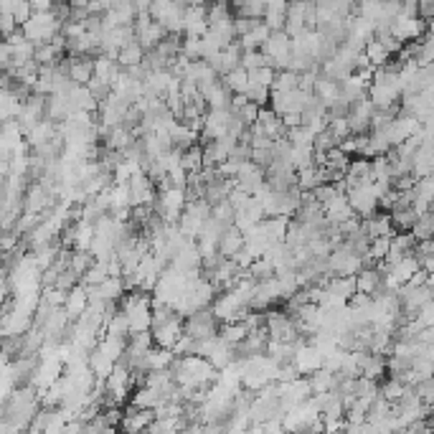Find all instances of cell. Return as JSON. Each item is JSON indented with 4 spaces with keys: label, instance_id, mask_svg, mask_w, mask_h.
Segmentation results:
<instances>
[{
    "label": "cell",
    "instance_id": "1",
    "mask_svg": "<svg viewBox=\"0 0 434 434\" xmlns=\"http://www.w3.org/2000/svg\"><path fill=\"white\" fill-rule=\"evenodd\" d=\"M363 267H366V262H363L348 244H343V247L335 249V252L328 257V269H330L333 277H356Z\"/></svg>",
    "mask_w": 434,
    "mask_h": 434
},
{
    "label": "cell",
    "instance_id": "2",
    "mask_svg": "<svg viewBox=\"0 0 434 434\" xmlns=\"http://www.w3.org/2000/svg\"><path fill=\"white\" fill-rule=\"evenodd\" d=\"M150 333H152V340H155L157 348L173 350L175 343L186 335V323H183L181 315L175 313V315H170L168 320H163V323H152Z\"/></svg>",
    "mask_w": 434,
    "mask_h": 434
},
{
    "label": "cell",
    "instance_id": "3",
    "mask_svg": "<svg viewBox=\"0 0 434 434\" xmlns=\"http://www.w3.org/2000/svg\"><path fill=\"white\" fill-rule=\"evenodd\" d=\"M348 204L353 208L358 218H371L379 208V191H376L374 183L368 186H358V188H350L348 191Z\"/></svg>",
    "mask_w": 434,
    "mask_h": 434
},
{
    "label": "cell",
    "instance_id": "4",
    "mask_svg": "<svg viewBox=\"0 0 434 434\" xmlns=\"http://www.w3.org/2000/svg\"><path fill=\"white\" fill-rule=\"evenodd\" d=\"M297 366V371H300L305 379H310L313 374H318V371H323L326 368V353L318 348L315 343H302L297 345V353H295V361H292Z\"/></svg>",
    "mask_w": 434,
    "mask_h": 434
},
{
    "label": "cell",
    "instance_id": "5",
    "mask_svg": "<svg viewBox=\"0 0 434 434\" xmlns=\"http://www.w3.org/2000/svg\"><path fill=\"white\" fill-rule=\"evenodd\" d=\"M262 51L269 56L277 72H284L289 59H292V38L287 36V30H277V33H272Z\"/></svg>",
    "mask_w": 434,
    "mask_h": 434
},
{
    "label": "cell",
    "instance_id": "6",
    "mask_svg": "<svg viewBox=\"0 0 434 434\" xmlns=\"http://www.w3.org/2000/svg\"><path fill=\"white\" fill-rule=\"evenodd\" d=\"M218 320L216 315L211 313V308L208 310H201V313L191 315V318H186V335L193 338V340H206V338H216L218 335Z\"/></svg>",
    "mask_w": 434,
    "mask_h": 434
},
{
    "label": "cell",
    "instance_id": "7",
    "mask_svg": "<svg viewBox=\"0 0 434 434\" xmlns=\"http://www.w3.org/2000/svg\"><path fill=\"white\" fill-rule=\"evenodd\" d=\"M376 112H379V109L374 107V102H371L368 96H361L358 102L350 104L348 122H350V130H353V135H366V130L371 127V122H374Z\"/></svg>",
    "mask_w": 434,
    "mask_h": 434
},
{
    "label": "cell",
    "instance_id": "8",
    "mask_svg": "<svg viewBox=\"0 0 434 434\" xmlns=\"http://www.w3.org/2000/svg\"><path fill=\"white\" fill-rule=\"evenodd\" d=\"M231 117H234L231 109H216V112H208V115H206V122H204V135H201V140H206V143L223 140L226 135H229Z\"/></svg>",
    "mask_w": 434,
    "mask_h": 434
},
{
    "label": "cell",
    "instance_id": "9",
    "mask_svg": "<svg viewBox=\"0 0 434 434\" xmlns=\"http://www.w3.org/2000/svg\"><path fill=\"white\" fill-rule=\"evenodd\" d=\"M208 30H211V26H208V6L186 3V36L204 38Z\"/></svg>",
    "mask_w": 434,
    "mask_h": 434
},
{
    "label": "cell",
    "instance_id": "10",
    "mask_svg": "<svg viewBox=\"0 0 434 434\" xmlns=\"http://www.w3.org/2000/svg\"><path fill=\"white\" fill-rule=\"evenodd\" d=\"M157 422V414L152 409H130L125 411V419H122V434H143Z\"/></svg>",
    "mask_w": 434,
    "mask_h": 434
},
{
    "label": "cell",
    "instance_id": "11",
    "mask_svg": "<svg viewBox=\"0 0 434 434\" xmlns=\"http://www.w3.org/2000/svg\"><path fill=\"white\" fill-rule=\"evenodd\" d=\"M391 36L399 43H414L424 38V21L422 18H409V16H399L391 23Z\"/></svg>",
    "mask_w": 434,
    "mask_h": 434
},
{
    "label": "cell",
    "instance_id": "12",
    "mask_svg": "<svg viewBox=\"0 0 434 434\" xmlns=\"http://www.w3.org/2000/svg\"><path fill=\"white\" fill-rule=\"evenodd\" d=\"M399 96H404V89L399 84H371L368 87V99L374 102V107L379 112L394 109L399 102Z\"/></svg>",
    "mask_w": 434,
    "mask_h": 434
},
{
    "label": "cell",
    "instance_id": "13",
    "mask_svg": "<svg viewBox=\"0 0 434 434\" xmlns=\"http://www.w3.org/2000/svg\"><path fill=\"white\" fill-rule=\"evenodd\" d=\"M64 61H67V72L74 84L89 87V82L94 79V59L91 56H69Z\"/></svg>",
    "mask_w": 434,
    "mask_h": 434
},
{
    "label": "cell",
    "instance_id": "14",
    "mask_svg": "<svg viewBox=\"0 0 434 434\" xmlns=\"http://www.w3.org/2000/svg\"><path fill=\"white\" fill-rule=\"evenodd\" d=\"M206 104H208V112H216V109H231V99H234V91L223 84V79L213 82L211 87H204L201 89Z\"/></svg>",
    "mask_w": 434,
    "mask_h": 434
},
{
    "label": "cell",
    "instance_id": "15",
    "mask_svg": "<svg viewBox=\"0 0 434 434\" xmlns=\"http://www.w3.org/2000/svg\"><path fill=\"white\" fill-rule=\"evenodd\" d=\"M356 284H358V292L368 297H379L386 292L384 274L379 272V267H363V269L356 274Z\"/></svg>",
    "mask_w": 434,
    "mask_h": 434
},
{
    "label": "cell",
    "instance_id": "16",
    "mask_svg": "<svg viewBox=\"0 0 434 434\" xmlns=\"http://www.w3.org/2000/svg\"><path fill=\"white\" fill-rule=\"evenodd\" d=\"M374 183V165L368 157H353V163L348 168V175H345V186L350 188H358V186H368Z\"/></svg>",
    "mask_w": 434,
    "mask_h": 434
},
{
    "label": "cell",
    "instance_id": "17",
    "mask_svg": "<svg viewBox=\"0 0 434 434\" xmlns=\"http://www.w3.org/2000/svg\"><path fill=\"white\" fill-rule=\"evenodd\" d=\"M363 231H366V236L371 241L374 239H394V221H391V216L389 213H374L371 218H366L363 221Z\"/></svg>",
    "mask_w": 434,
    "mask_h": 434
},
{
    "label": "cell",
    "instance_id": "18",
    "mask_svg": "<svg viewBox=\"0 0 434 434\" xmlns=\"http://www.w3.org/2000/svg\"><path fill=\"white\" fill-rule=\"evenodd\" d=\"M289 223H292V218H287V216L265 218V221H262V231H265L267 241H269V244H284L287 231H289Z\"/></svg>",
    "mask_w": 434,
    "mask_h": 434
},
{
    "label": "cell",
    "instance_id": "19",
    "mask_svg": "<svg viewBox=\"0 0 434 434\" xmlns=\"http://www.w3.org/2000/svg\"><path fill=\"white\" fill-rule=\"evenodd\" d=\"M305 13H308V3H289L287 26H284V30H287L289 38H297L300 33L310 30L308 26H305Z\"/></svg>",
    "mask_w": 434,
    "mask_h": 434
},
{
    "label": "cell",
    "instance_id": "20",
    "mask_svg": "<svg viewBox=\"0 0 434 434\" xmlns=\"http://www.w3.org/2000/svg\"><path fill=\"white\" fill-rule=\"evenodd\" d=\"M241 249H244V234L236 226H226V231L221 236V244H218V254H221L223 260H234Z\"/></svg>",
    "mask_w": 434,
    "mask_h": 434
},
{
    "label": "cell",
    "instance_id": "21",
    "mask_svg": "<svg viewBox=\"0 0 434 434\" xmlns=\"http://www.w3.org/2000/svg\"><path fill=\"white\" fill-rule=\"evenodd\" d=\"M287 11H289V3H284V0H269L267 3L265 23L269 26L272 33L284 30V26H287Z\"/></svg>",
    "mask_w": 434,
    "mask_h": 434
},
{
    "label": "cell",
    "instance_id": "22",
    "mask_svg": "<svg viewBox=\"0 0 434 434\" xmlns=\"http://www.w3.org/2000/svg\"><path fill=\"white\" fill-rule=\"evenodd\" d=\"M64 310H67V315L72 320H79L87 310H89V292H87L84 284H79V287H74L72 292H69V300H67V305H64Z\"/></svg>",
    "mask_w": 434,
    "mask_h": 434
},
{
    "label": "cell",
    "instance_id": "23",
    "mask_svg": "<svg viewBox=\"0 0 434 434\" xmlns=\"http://www.w3.org/2000/svg\"><path fill=\"white\" fill-rule=\"evenodd\" d=\"M315 96H318L320 102L330 109L335 102H340V82L328 79V77H323V74H320L318 84H315Z\"/></svg>",
    "mask_w": 434,
    "mask_h": 434
},
{
    "label": "cell",
    "instance_id": "24",
    "mask_svg": "<svg viewBox=\"0 0 434 434\" xmlns=\"http://www.w3.org/2000/svg\"><path fill=\"white\" fill-rule=\"evenodd\" d=\"M218 338H221L226 345L239 350V345L249 338V328L244 320H239V323H223L221 330H218Z\"/></svg>",
    "mask_w": 434,
    "mask_h": 434
},
{
    "label": "cell",
    "instance_id": "25",
    "mask_svg": "<svg viewBox=\"0 0 434 434\" xmlns=\"http://www.w3.org/2000/svg\"><path fill=\"white\" fill-rule=\"evenodd\" d=\"M389 371V361L384 356H376V353H363V361H361V376L363 379H371V381H379L386 376Z\"/></svg>",
    "mask_w": 434,
    "mask_h": 434
},
{
    "label": "cell",
    "instance_id": "26",
    "mask_svg": "<svg viewBox=\"0 0 434 434\" xmlns=\"http://www.w3.org/2000/svg\"><path fill=\"white\" fill-rule=\"evenodd\" d=\"M269 36H272L269 26L262 21V23L257 26L252 33H247V36L239 38V46L244 48V51H262V48H265V43L269 41Z\"/></svg>",
    "mask_w": 434,
    "mask_h": 434
},
{
    "label": "cell",
    "instance_id": "27",
    "mask_svg": "<svg viewBox=\"0 0 434 434\" xmlns=\"http://www.w3.org/2000/svg\"><path fill=\"white\" fill-rule=\"evenodd\" d=\"M328 292H333V295L343 297V300H353V297L358 295V284H356V277H330L326 284Z\"/></svg>",
    "mask_w": 434,
    "mask_h": 434
},
{
    "label": "cell",
    "instance_id": "28",
    "mask_svg": "<svg viewBox=\"0 0 434 434\" xmlns=\"http://www.w3.org/2000/svg\"><path fill=\"white\" fill-rule=\"evenodd\" d=\"M363 56L371 61V67L381 69V67H386V64H389L391 51L384 46V41H381V38H371V41L366 43V48H363Z\"/></svg>",
    "mask_w": 434,
    "mask_h": 434
},
{
    "label": "cell",
    "instance_id": "29",
    "mask_svg": "<svg viewBox=\"0 0 434 434\" xmlns=\"http://www.w3.org/2000/svg\"><path fill=\"white\" fill-rule=\"evenodd\" d=\"M234 16H239V18H252V21H265L267 3H262V0H244V3H236Z\"/></svg>",
    "mask_w": 434,
    "mask_h": 434
},
{
    "label": "cell",
    "instance_id": "30",
    "mask_svg": "<svg viewBox=\"0 0 434 434\" xmlns=\"http://www.w3.org/2000/svg\"><path fill=\"white\" fill-rule=\"evenodd\" d=\"M145 54H148V51H145V48L140 46L138 41H135V43H130L127 48H122L120 56H117V64H120V69L140 67V64L145 61Z\"/></svg>",
    "mask_w": 434,
    "mask_h": 434
},
{
    "label": "cell",
    "instance_id": "31",
    "mask_svg": "<svg viewBox=\"0 0 434 434\" xmlns=\"http://www.w3.org/2000/svg\"><path fill=\"white\" fill-rule=\"evenodd\" d=\"M409 391H411L409 386L399 379H389L381 384V399H386L389 404H399V401H401Z\"/></svg>",
    "mask_w": 434,
    "mask_h": 434
},
{
    "label": "cell",
    "instance_id": "32",
    "mask_svg": "<svg viewBox=\"0 0 434 434\" xmlns=\"http://www.w3.org/2000/svg\"><path fill=\"white\" fill-rule=\"evenodd\" d=\"M183 170L188 175H196L204 170V145H193V148L183 150Z\"/></svg>",
    "mask_w": 434,
    "mask_h": 434
},
{
    "label": "cell",
    "instance_id": "33",
    "mask_svg": "<svg viewBox=\"0 0 434 434\" xmlns=\"http://www.w3.org/2000/svg\"><path fill=\"white\" fill-rule=\"evenodd\" d=\"M221 79H223V84L229 87L234 94H247L249 91V72L244 67L234 69V72L226 74V77H221Z\"/></svg>",
    "mask_w": 434,
    "mask_h": 434
},
{
    "label": "cell",
    "instance_id": "34",
    "mask_svg": "<svg viewBox=\"0 0 434 434\" xmlns=\"http://www.w3.org/2000/svg\"><path fill=\"white\" fill-rule=\"evenodd\" d=\"M241 67L247 72H257V69H265V67H274L272 59L265 54V51H244L241 56Z\"/></svg>",
    "mask_w": 434,
    "mask_h": 434
},
{
    "label": "cell",
    "instance_id": "35",
    "mask_svg": "<svg viewBox=\"0 0 434 434\" xmlns=\"http://www.w3.org/2000/svg\"><path fill=\"white\" fill-rule=\"evenodd\" d=\"M109 279V272H107V262H96L84 277H82V284L84 287H99Z\"/></svg>",
    "mask_w": 434,
    "mask_h": 434
},
{
    "label": "cell",
    "instance_id": "36",
    "mask_svg": "<svg viewBox=\"0 0 434 434\" xmlns=\"http://www.w3.org/2000/svg\"><path fill=\"white\" fill-rule=\"evenodd\" d=\"M295 89H300V74L289 72V69L277 72V79H274L272 91H295Z\"/></svg>",
    "mask_w": 434,
    "mask_h": 434
},
{
    "label": "cell",
    "instance_id": "37",
    "mask_svg": "<svg viewBox=\"0 0 434 434\" xmlns=\"http://www.w3.org/2000/svg\"><path fill=\"white\" fill-rule=\"evenodd\" d=\"M211 218L213 221H218L221 226H234L236 221V208L229 204V201H221V204H216L211 208Z\"/></svg>",
    "mask_w": 434,
    "mask_h": 434
},
{
    "label": "cell",
    "instance_id": "38",
    "mask_svg": "<svg viewBox=\"0 0 434 434\" xmlns=\"http://www.w3.org/2000/svg\"><path fill=\"white\" fill-rule=\"evenodd\" d=\"M411 236L416 239V244H419V241L434 239V213H427V216L419 218V221H416V226H414V231H411Z\"/></svg>",
    "mask_w": 434,
    "mask_h": 434
},
{
    "label": "cell",
    "instance_id": "39",
    "mask_svg": "<svg viewBox=\"0 0 434 434\" xmlns=\"http://www.w3.org/2000/svg\"><path fill=\"white\" fill-rule=\"evenodd\" d=\"M11 13H13V18H16V23L23 28V26L33 18V6H30L28 0H11Z\"/></svg>",
    "mask_w": 434,
    "mask_h": 434
},
{
    "label": "cell",
    "instance_id": "40",
    "mask_svg": "<svg viewBox=\"0 0 434 434\" xmlns=\"http://www.w3.org/2000/svg\"><path fill=\"white\" fill-rule=\"evenodd\" d=\"M274 79H277V69L274 67H265L257 69V72H249V84L254 87H274Z\"/></svg>",
    "mask_w": 434,
    "mask_h": 434
},
{
    "label": "cell",
    "instance_id": "41",
    "mask_svg": "<svg viewBox=\"0 0 434 434\" xmlns=\"http://www.w3.org/2000/svg\"><path fill=\"white\" fill-rule=\"evenodd\" d=\"M287 140H289V145H295V148H315V135L310 133L305 125L297 127V130H289Z\"/></svg>",
    "mask_w": 434,
    "mask_h": 434
},
{
    "label": "cell",
    "instance_id": "42",
    "mask_svg": "<svg viewBox=\"0 0 434 434\" xmlns=\"http://www.w3.org/2000/svg\"><path fill=\"white\" fill-rule=\"evenodd\" d=\"M41 300L46 302V305H51L54 310H61L67 305L69 292H64V289H59V287H46V289H41Z\"/></svg>",
    "mask_w": 434,
    "mask_h": 434
},
{
    "label": "cell",
    "instance_id": "43",
    "mask_svg": "<svg viewBox=\"0 0 434 434\" xmlns=\"http://www.w3.org/2000/svg\"><path fill=\"white\" fill-rule=\"evenodd\" d=\"M247 96H249V102L260 104V107H267V104H269V99H272V89H269V87H254V84H249Z\"/></svg>",
    "mask_w": 434,
    "mask_h": 434
},
{
    "label": "cell",
    "instance_id": "44",
    "mask_svg": "<svg viewBox=\"0 0 434 434\" xmlns=\"http://www.w3.org/2000/svg\"><path fill=\"white\" fill-rule=\"evenodd\" d=\"M414 391H416V396L422 399L424 404L432 406L434 404V376H432V379H427V381H422V384L416 386Z\"/></svg>",
    "mask_w": 434,
    "mask_h": 434
},
{
    "label": "cell",
    "instance_id": "45",
    "mask_svg": "<svg viewBox=\"0 0 434 434\" xmlns=\"http://www.w3.org/2000/svg\"><path fill=\"white\" fill-rule=\"evenodd\" d=\"M416 320H419L422 328H434V300L429 302L427 308H422V313L416 315Z\"/></svg>",
    "mask_w": 434,
    "mask_h": 434
},
{
    "label": "cell",
    "instance_id": "46",
    "mask_svg": "<svg viewBox=\"0 0 434 434\" xmlns=\"http://www.w3.org/2000/svg\"><path fill=\"white\" fill-rule=\"evenodd\" d=\"M262 427H265V434H287L282 419H269V422H265Z\"/></svg>",
    "mask_w": 434,
    "mask_h": 434
},
{
    "label": "cell",
    "instance_id": "47",
    "mask_svg": "<svg viewBox=\"0 0 434 434\" xmlns=\"http://www.w3.org/2000/svg\"><path fill=\"white\" fill-rule=\"evenodd\" d=\"M419 18L422 21L434 18V0H424V3H419Z\"/></svg>",
    "mask_w": 434,
    "mask_h": 434
},
{
    "label": "cell",
    "instance_id": "48",
    "mask_svg": "<svg viewBox=\"0 0 434 434\" xmlns=\"http://www.w3.org/2000/svg\"><path fill=\"white\" fill-rule=\"evenodd\" d=\"M30 6H33V13H54V8H56L51 0H33Z\"/></svg>",
    "mask_w": 434,
    "mask_h": 434
},
{
    "label": "cell",
    "instance_id": "49",
    "mask_svg": "<svg viewBox=\"0 0 434 434\" xmlns=\"http://www.w3.org/2000/svg\"><path fill=\"white\" fill-rule=\"evenodd\" d=\"M427 30H429V36L434 38V18H432V21H427Z\"/></svg>",
    "mask_w": 434,
    "mask_h": 434
},
{
    "label": "cell",
    "instance_id": "50",
    "mask_svg": "<svg viewBox=\"0 0 434 434\" xmlns=\"http://www.w3.org/2000/svg\"><path fill=\"white\" fill-rule=\"evenodd\" d=\"M427 284H429V287L434 289V272H432V274H429V282H427Z\"/></svg>",
    "mask_w": 434,
    "mask_h": 434
},
{
    "label": "cell",
    "instance_id": "51",
    "mask_svg": "<svg viewBox=\"0 0 434 434\" xmlns=\"http://www.w3.org/2000/svg\"><path fill=\"white\" fill-rule=\"evenodd\" d=\"M432 213H434V201H432Z\"/></svg>",
    "mask_w": 434,
    "mask_h": 434
},
{
    "label": "cell",
    "instance_id": "52",
    "mask_svg": "<svg viewBox=\"0 0 434 434\" xmlns=\"http://www.w3.org/2000/svg\"><path fill=\"white\" fill-rule=\"evenodd\" d=\"M287 434H297V432H287Z\"/></svg>",
    "mask_w": 434,
    "mask_h": 434
}]
</instances>
